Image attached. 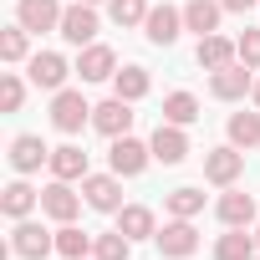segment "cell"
I'll use <instances>...</instances> for the list:
<instances>
[{"mask_svg":"<svg viewBox=\"0 0 260 260\" xmlns=\"http://www.w3.org/2000/svg\"><path fill=\"white\" fill-rule=\"evenodd\" d=\"M92 122V102L77 92V87H61V92H51V127L56 133H82V127Z\"/></svg>","mask_w":260,"mask_h":260,"instance_id":"6da1fadb","label":"cell"},{"mask_svg":"<svg viewBox=\"0 0 260 260\" xmlns=\"http://www.w3.org/2000/svg\"><path fill=\"white\" fill-rule=\"evenodd\" d=\"M153 245H158L164 260H189V255L199 250V230H194V219H174V214H169V224L153 235Z\"/></svg>","mask_w":260,"mask_h":260,"instance_id":"7a4b0ae2","label":"cell"},{"mask_svg":"<svg viewBox=\"0 0 260 260\" xmlns=\"http://www.w3.org/2000/svg\"><path fill=\"white\" fill-rule=\"evenodd\" d=\"M148 158H153V148H148V143H138L133 133L112 138V148H107V169H112V174H122V179H138V174L148 169Z\"/></svg>","mask_w":260,"mask_h":260,"instance_id":"3957f363","label":"cell"},{"mask_svg":"<svg viewBox=\"0 0 260 260\" xmlns=\"http://www.w3.org/2000/svg\"><path fill=\"white\" fill-rule=\"evenodd\" d=\"M56 250V235L51 230H41L36 219H16V230H11V255H21V260H46Z\"/></svg>","mask_w":260,"mask_h":260,"instance_id":"277c9868","label":"cell"},{"mask_svg":"<svg viewBox=\"0 0 260 260\" xmlns=\"http://www.w3.org/2000/svg\"><path fill=\"white\" fill-rule=\"evenodd\" d=\"M56 36H61L67 46H92V41H97V11L87 6V0L67 6V11H61V26H56Z\"/></svg>","mask_w":260,"mask_h":260,"instance_id":"5b68a950","label":"cell"},{"mask_svg":"<svg viewBox=\"0 0 260 260\" xmlns=\"http://www.w3.org/2000/svg\"><path fill=\"white\" fill-rule=\"evenodd\" d=\"M240 174H245V148L224 143V148H209V153H204V179H209V184L230 189V184H240Z\"/></svg>","mask_w":260,"mask_h":260,"instance_id":"8992f818","label":"cell"},{"mask_svg":"<svg viewBox=\"0 0 260 260\" xmlns=\"http://www.w3.org/2000/svg\"><path fill=\"white\" fill-rule=\"evenodd\" d=\"M82 199H87V194H77L67 179H51V184L41 189V214H51L56 224H72V219L82 214Z\"/></svg>","mask_w":260,"mask_h":260,"instance_id":"52a82bcc","label":"cell"},{"mask_svg":"<svg viewBox=\"0 0 260 260\" xmlns=\"http://www.w3.org/2000/svg\"><path fill=\"white\" fill-rule=\"evenodd\" d=\"M72 72H77V67H67V56H61V51H36V56L26 61V77H31L36 87H46V92H61Z\"/></svg>","mask_w":260,"mask_h":260,"instance_id":"ba28073f","label":"cell"},{"mask_svg":"<svg viewBox=\"0 0 260 260\" xmlns=\"http://www.w3.org/2000/svg\"><path fill=\"white\" fill-rule=\"evenodd\" d=\"M82 194H87V204L92 209H102V214H117L122 209V174H87L82 179Z\"/></svg>","mask_w":260,"mask_h":260,"instance_id":"9c48e42d","label":"cell"},{"mask_svg":"<svg viewBox=\"0 0 260 260\" xmlns=\"http://www.w3.org/2000/svg\"><path fill=\"white\" fill-rule=\"evenodd\" d=\"M92 127H97L102 138H122L127 127H133V102H122V97L112 92L107 102H97V107H92Z\"/></svg>","mask_w":260,"mask_h":260,"instance_id":"30bf717a","label":"cell"},{"mask_svg":"<svg viewBox=\"0 0 260 260\" xmlns=\"http://www.w3.org/2000/svg\"><path fill=\"white\" fill-rule=\"evenodd\" d=\"M209 92H214L219 102H240L245 92H255V77H250V67H245V61H230V67L209 72Z\"/></svg>","mask_w":260,"mask_h":260,"instance_id":"8fae6325","label":"cell"},{"mask_svg":"<svg viewBox=\"0 0 260 260\" xmlns=\"http://www.w3.org/2000/svg\"><path fill=\"white\" fill-rule=\"evenodd\" d=\"M61 0H16V21L31 31V36H41V31H56L61 26Z\"/></svg>","mask_w":260,"mask_h":260,"instance_id":"7c38bea8","label":"cell"},{"mask_svg":"<svg viewBox=\"0 0 260 260\" xmlns=\"http://www.w3.org/2000/svg\"><path fill=\"white\" fill-rule=\"evenodd\" d=\"M148 148H153V158H158V164H169V169H174V164H184V158H189V133H184L179 122H158V127H153V138H148Z\"/></svg>","mask_w":260,"mask_h":260,"instance_id":"4fadbf2b","label":"cell"},{"mask_svg":"<svg viewBox=\"0 0 260 260\" xmlns=\"http://www.w3.org/2000/svg\"><path fill=\"white\" fill-rule=\"evenodd\" d=\"M77 77H82V82H112V77H117V51L102 46V41L82 46V56H77Z\"/></svg>","mask_w":260,"mask_h":260,"instance_id":"5bb4252c","label":"cell"},{"mask_svg":"<svg viewBox=\"0 0 260 260\" xmlns=\"http://www.w3.org/2000/svg\"><path fill=\"white\" fill-rule=\"evenodd\" d=\"M214 214L224 219V230H250L255 224V194H245V189H224L219 194V204H214Z\"/></svg>","mask_w":260,"mask_h":260,"instance_id":"9a60e30c","label":"cell"},{"mask_svg":"<svg viewBox=\"0 0 260 260\" xmlns=\"http://www.w3.org/2000/svg\"><path fill=\"white\" fill-rule=\"evenodd\" d=\"M41 164H51V148L41 143V133H16L11 138V169L16 174H36Z\"/></svg>","mask_w":260,"mask_h":260,"instance_id":"2e32d148","label":"cell"},{"mask_svg":"<svg viewBox=\"0 0 260 260\" xmlns=\"http://www.w3.org/2000/svg\"><path fill=\"white\" fill-rule=\"evenodd\" d=\"M179 31H184V11H174V6H153L148 21H143V36H148L153 46H174Z\"/></svg>","mask_w":260,"mask_h":260,"instance_id":"e0dca14e","label":"cell"},{"mask_svg":"<svg viewBox=\"0 0 260 260\" xmlns=\"http://www.w3.org/2000/svg\"><path fill=\"white\" fill-rule=\"evenodd\" d=\"M194 61L204 67V72H219V67H230V61H240V46L230 41V36H199V46H194Z\"/></svg>","mask_w":260,"mask_h":260,"instance_id":"ac0fdd59","label":"cell"},{"mask_svg":"<svg viewBox=\"0 0 260 260\" xmlns=\"http://www.w3.org/2000/svg\"><path fill=\"white\" fill-rule=\"evenodd\" d=\"M117 230H122L127 240H153V235H158V219H153L148 204H122V209H117Z\"/></svg>","mask_w":260,"mask_h":260,"instance_id":"d6986e66","label":"cell"},{"mask_svg":"<svg viewBox=\"0 0 260 260\" xmlns=\"http://www.w3.org/2000/svg\"><path fill=\"white\" fill-rule=\"evenodd\" d=\"M219 16H224L219 0H189V6H184V31H194V36H214V31H219Z\"/></svg>","mask_w":260,"mask_h":260,"instance_id":"ffe728a7","label":"cell"},{"mask_svg":"<svg viewBox=\"0 0 260 260\" xmlns=\"http://www.w3.org/2000/svg\"><path fill=\"white\" fill-rule=\"evenodd\" d=\"M51 179L82 184V179H87V153H82L77 143H61V148H51Z\"/></svg>","mask_w":260,"mask_h":260,"instance_id":"44dd1931","label":"cell"},{"mask_svg":"<svg viewBox=\"0 0 260 260\" xmlns=\"http://www.w3.org/2000/svg\"><path fill=\"white\" fill-rule=\"evenodd\" d=\"M41 204V194L26 184V174L16 184H6V199H0V209H6V219H31V209Z\"/></svg>","mask_w":260,"mask_h":260,"instance_id":"7402d4cb","label":"cell"},{"mask_svg":"<svg viewBox=\"0 0 260 260\" xmlns=\"http://www.w3.org/2000/svg\"><path fill=\"white\" fill-rule=\"evenodd\" d=\"M224 133H230V143L235 148H260V112H230V122H224Z\"/></svg>","mask_w":260,"mask_h":260,"instance_id":"603a6c76","label":"cell"},{"mask_svg":"<svg viewBox=\"0 0 260 260\" xmlns=\"http://www.w3.org/2000/svg\"><path fill=\"white\" fill-rule=\"evenodd\" d=\"M0 61H6V67H21V61H31V31H26L21 21L0 31Z\"/></svg>","mask_w":260,"mask_h":260,"instance_id":"cb8c5ba5","label":"cell"},{"mask_svg":"<svg viewBox=\"0 0 260 260\" xmlns=\"http://www.w3.org/2000/svg\"><path fill=\"white\" fill-rule=\"evenodd\" d=\"M148 87H153V82H148V67H122V72L112 77V92H117L122 102H143Z\"/></svg>","mask_w":260,"mask_h":260,"instance_id":"d4e9b609","label":"cell"},{"mask_svg":"<svg viewBox=\"0 0 260 260\" xmlns=\"http://www.w3.org/2000/svg\"><path fill=\"white\" fill-rule=\"evenodd\" d=\"M92 245H97V235H87V230H77V224H61V230H56V255H67V260H87Z\"/></svg>","mask_w":260,"mask_h":260,"instance_id":"484cf974","label":"cell"},{"mask_svg":"<svg viewBox=\"0 0 260 260\" xmlns=\"http://www.w3.org/2000/svg\"><path fill=\"white\" fill-rule=\"evenodd\" d=\"M260 255V245H255V235H245V230H230V235H219V245H214V260H255Z\"/></svg>","mask_w":260,"mask_h":260,"instance_id":"4316f807","label":"cell"},{"mask_svg":"<svg viewBox=\"0 0 260 260\" xmlns=\"http://www.w3.org/2000/svg\"><path fill=\"white\" fill-rule=\"evenodd\" d=\"M164 122H179V127L199 122V97L194 92H169L164 97Z\"/></svg>","mask_w":260,"mask_h":260,"instance_id":"83f0119b","label":"cell"},{"mask_svg":"<svg viewBox=\"0 0 260 260\" xmlns=\"http://www.w3.org/2000/svg\"><path fill=\"white\" fill-rule=\"evenodd\" d=\"M164 209H169L174 219H194V214L204 209V189H194V184H179V189L164 199Z\"/></svg>","mask_w":260,"mask_h":260,"instance_id":"f1b7e54d","label":"cell"},{"mask_svg":"<svg viewBox=\"0 0 260 260\" xmlns=\"http://www.w3.org/2000/svg\"><path fill=\"white\" fill-rule=\"evenodd\" d=\"M92 260H133V240H127L122 230H107V235H97Z\"/></svg>","mask_w":260,"mask_h":260,"instance_id":"f546056e","label":"cell"},{"mask_svg":"<svg viewBox=\"0 0 260 260\" xmlns=\"http://www.w3.org/2000/svg\"><path fill=\"white\" fill-rule=\"evenodd\" d=\"M148 0H107V16H112V26H143L148 21Z\"/></svg>","mask_w":260,"mask_h":260,"instance_id":"4dcf8cb0","label":"cell"},{"mask_svg":"<svg viewBox=\"0 0 260 260\" xmlns=\"http://www.w3.org/2000/svg\"><path fill=\"white\" fill-rule=\"evenodd\" d=\"M21 102H26V82H21L16 72H0V107H6V112H21Z\"/></svg>","mask_w":260,"mask_h":260,"instance_id":"1f68e13d","label":"cell"},{"mask_svg":"<svg viewBox=\"0 0 260 260\" xmlns=\"http://www.w3.org/2000/svg\"><path fill=\"white\" fill-rule=\"evenodd\" d=\"M235 46H240V61H245L250 72H260V31H250V26H245V36H240Z\"/></svg>","mask_w":260,"mask_h":260,"instance_id":"d6a6232c","label":"cell"},{"mask_svg":"<svg viewBox=\"0 0 260 260\" xmlns=\"http://www.w3.org/2000/svg\"><path fill=\"white\" fill-rule=\"evenodd\" d=\"M219 6H224V11H235V16H245V11H255V6H260V0H219Z\"/></svg>","mask_w":260,"mask_h":260,"instance_id":"836d02e7","label":"cell"},{"mask_svg":"<svg viewBox=\"0 0 260 260\" xmlns=\"http://www.w3.org/2000/svg\"><path fill=\"white\" fill-rule=\"evenodd\" d=\"M250 97H255V107H260V77H255V92H250Z\"/></svg>","mask_w":260,"mask_h":260,"instance_id":"e575fe53","label":"cell"},{"mask_svg":"<svg viewBox=\"0 0 260 260\" xmlns=\"http://www.w3.org/2000/svg\"><path fill=\"white\" fill-rule=\"evenodd\" d=\"M255 245H260V224H255Z\"/></svg>","mask_w":260,"mask_h":260,"instance_id":"d590c367","label":"cell"},{"mask_svg":"<svg viewBox=\"0 0 260 260\" xmlns=\"http://www.w3.org/2000/svg\"><path fill=\"white\" fill-rule=\"evenodd\" d=\"M87 6H97V0H87Z\"/></svg>","mask_w":260,"mask_h":260,"instance_id":"8d00e7d4","label":"cell"},{"mask_svg":"<svg viewBox=\"0 0 260 260\" xmlns=\"http://www.w3.org/2000/svg\"><path fill=\"white\" fill-rule=\"evenodd\" d=\"M255 260H260V255H255Z\"/></svg>","mask_w":260,"mask_h":260,"instance_id":"74e56055","label":"cell"}]
</instances>
